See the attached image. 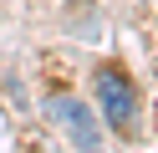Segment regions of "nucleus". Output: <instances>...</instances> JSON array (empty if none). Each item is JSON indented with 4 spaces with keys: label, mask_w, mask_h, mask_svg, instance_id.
Returning <instances> with one entry per match:
<instances>
[{
    "label": "nucleus",
    "mask_w": 158,
    "mask_h": 153,
    "mask_svg": "<svg viewBox=\"0 0 158 153\" xmlns=\"http://www.w3.org/2000/svg\"><path fill=\"white\" fill-rule=\"evenodd\" d=\"M97 107H102V117L112 122L117 133H133L138 128V92H133V82H127L117 66L97 71Z\"/></svg>",
    "instance_id": "f257e3e1"
},
{
    "label": "nucleus",
    "mask_w": 158,
    "mask_h": 153,
    "mask_svg": "<svg viewBox=\"0 0 158 153\" xmlns=\"http://www.w3.org/2000/svg\"><path fill=\"white\" fill-rule=\"evenodd\" d=\"M56 117L72 128V138L82 143L87 153H97V133H92V122H87V112H77V102H66V97H61V102H56Z\"/></svg>",
    "instance_id": "f03ea898"
}]
</instances>
